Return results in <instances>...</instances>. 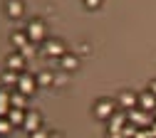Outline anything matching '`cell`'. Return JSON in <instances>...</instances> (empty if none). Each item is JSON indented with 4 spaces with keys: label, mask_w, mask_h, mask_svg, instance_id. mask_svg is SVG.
I'll list each match as a JSON object with an SVG mask.
<instances>
[{
    "label": "cell",
    "mask_w": 156,
    "mask_h": 138,
    "mask_svg": "<svg viewBox=\"0 0 156 138\" xmlns=\"http://www.w3.org/2000/svg\"><path fill=\"white\" fill-rule=\"evenodd\" d=\"M10 113V91L0 89V116H8Z\"/></svg>",
    "instance_id": "e0dca14e"
},
{
    "label": "cell",
    "mask_w": 156,
    "mask_h": 138,
    "mask_svg": "<svg viewBox=\"0 0 156 138\" xmlns=\"http://www.w3.org/2000/svg\"><path fill=\"white\" fill-rule=\"evenodd\" d=\"M136 138H151V131H144V128H139V133H136Z\"/></svg>",
    "instance_id": "d4e9b609"
},
{
    "label": "cell",
    "mask_w": 156,
    "mask_h": 138,
    "mask_svg": "<svg viewBox=\"0 0 156 138\" xmlns=\"http://www.w3.org/2000/svg\"><path fill=\"white\" fill-rule=\"evenodd\" d=\"M55 84V74L52 72H40L37 74V86H50Z\"/></svg>",
    "instance_id": "ac0fdd59"
},
{
    "label": "cell",
    "mask_w": 156,
    "mask_h": 138,
    "mask_svg": "<svg viewBox=\"0 0 156 138\" xmlns=\"http://www.w3.org/2000/svg\"><path fill=\"white\" fill-rule=\"evenodd\" d=\"M114 113H116V101H112V99H99L94 104V116L102 121H109Z\"/></svg>",
    "instance_id": "6da1fadb"
},
{
    "label": "cell",
    "mask_w": 156,
    "mask_h": 138,
    "mask_svg": "<svg viewBox=\"0 0 156 138\" xmlns=\"http://www.w3.org/2000/svg\"><path fill=\"white\" fill-rule=\"evenodd\" d=\"M84 5H87L89 10H97V8L102 5V0H84Z\"/></svg>",
    "instance_id": "cb8c5ba5"
},
{
    "label": "cell",
    "mask_w": 156,
    "mask_h": 138,
    "mask_svg": "<svg viewBox=\"0 0 156 138\" xmlns=\"http://www.w3.org/2000/svg\"><path fill=\"white\" fill-rule=\"evenodd\" d=\"M25 113H27L25 109H10V113H8V121L12 123V128L25 123Z\"/></svg>",
    "instance_id": "7c38bea8"
},
{
    "label": "cell",
    "mask_w": 156,
    "mask_h": 138,
    "mask_svg": "<svg viewBox=\"0 0 156 138\" xmlns=\"http://www.w3.org/2000/svg\"><path fill=\"white\" fill-rule=\"evenodd\" d=\"M12 131V123L8 121V116H0V136H5Z\"/></svg>",
    "instance_id": "ffe728a7"
},
{
    "label": "cell",
    "mask_w": 156,
    "mask_h": 138,
    "mask_svg": "<svg viewBox=\"0 0 156 138\" xmlns=\"http://www.w3.org/2000/svg\"><path fill=\"white\" fill-rule=\"evenodd\" d=\"M35 89H37V76H32V74L23 72V74H20V82H17V91L25 94V96H32V94H35Z\"/></svg>",
    "instance_id": "277c9868"
},
{
    "label": "cell",
    "mask_w": 156,
    "mask_h": 138,
    "mask_svg": "<svg viewBox=\"0 0 156 138\" xmlns=\"http://www.w3.org/2000/svg\"><path fill=\"white\" fill-rule=\"evenodd\" d=\"M60 64H62V72L72 74V72H77V67H80V57L72 54V52H67V54L60 59Z\"/></svg>",
    "instance_id": "30bf717a"
},
{
    "label": "cell",
    "mask_w": 156,
    "mask_h": 138,
    "mask_svg": "<svg viewBox=\"0 0 156 138\" xmlns=\"http://www.w3.org/2000/svg\"><path fill=\"white\" fill-rule=\"evenodd\" d=\"M154 118H156V111H154Z\"/></svg>",
    "instance_id": "f1b7e54d"
},
{
    "label": "cell",
    "mask_w": 156,
    "mask_h": 138,
    "mask_svg": "<svg viewBox=\"0 0 156 138\" xmlns=\"http://www.w3.org/2000/svg\"><path fill=\"white\" fill-rule=\"evenodd\" d=\"M30 136H32V138H47V136H50V131H45V128H37V131H32Z\"/></svg>",
    "instance_id": "7402d4cb"
},
{
    "label": "cell",
    "mask_w": 156,
    "mask_h": 138,
    "mask_svg": "<svg viewBox=\"0 0 156 138\" xmlns=\"http://www.w3.org/2000/svg\"><path fill=\"white\" fill-rule=\"evenodd\" d=\"M25 101H27V96L20 94V91H10V109H25Z\"/></svg>",
    "instance_id": "5bb4252c"
},
{
    "label": "cell",
    "mask_w": 156,
    "mask_h": 138,
    "mask_svg": "<svg viewBox=\"0 0 156 138\" xmlns=\"http://www.w3.org/2000/svg\"><path fill=\"white\" fill-rule=\"evenodd\" d=\"M8 15L10 17H20L23 15V10H25V5H23V0H8Z\"/></svg>",
    "instance_id": "9a60e30c"
},
{
    "label": "cell",
    "mask_w": 156,
    "mask_h": 138,
    "mask_svg": "<svg viewBox=\"0 0 156 138\" xmlns=\"http://www.w3.org/2000/svg\"><path fill=\"white\" fill-rule=\"evenodd\" d=\"M55 84H57V86L67 84V72H65V74H55Z\"/></svg>",
    "instance_id": "603a6c76"
},
{
    "label": "cell",
    "mask_w": 156,
    "mask_h": 138,
    "mask_svg": "<svg viewBox=\"0 0 156 138\" xmlns=\"http://www.w3.org/2000/svg\"><path fill=\"white\" fill-rule=\"evenodd\" d=\"M116 106H119L122 111L139 109V96H136L134 91H122V94H119V101H116Z\"/></svg>",
    "instance_id": "8992f818"
},
{
    "label": "cell",
    "mask_w": 156,
    "mask_h": 138,
    "mask_svg": "<svg viewBox=\"0 0 156 138\" xmlns=\"http://www.w3.org/2000/svg\"><path fill=\"white\" fill-rule=\"evenodd\" d=\"M42 54L62 59V57L67 54V49H65V45L60 42V39H45V45H42Z\"/></svg>",
    "instance_id": "5b68a950"
},
{
    "label": "cell",
    "mask_w": 156,
    "mask_h": 138,
    "mask_svg": "<svg viewBox=\"0 0 156 138\" xmlns=\"http://www.w3.org/2000/svg\"><path fill=\"white\" fill-rule=\"evenodd\" d=\"M136 133H139V126H134V123H126L122 128V136L124 138H136Z\"/></svg>",
    "instance_id": "d6986e66"
},
{
    "label": "cell",
    "mask_w": 156,
    "mask_h": 138,
    "mask_svg": "<svg viewBox=\"0 0 156 138\" xmlns=\"http://www.w3.org/2000/svg\"><path fill=\"white\" fill-rule=\"evenodd\" d=\"M35 52H37V45H35V42H27V45H25V47L20 49V54H23L25 59H27V57H32Z\"/></svg>",
    "instance_id": "44dd1931"
},
{
    "label": "cell",
    "mask_w": 156,
    "mask_h": 138,
    "mask_svg": "<svg viewBox=\"0 0 156 138\" xmlns=\"http://www.w3.org/2000/svg\"><path fill=\"white\" fill-rule=\"evenodd\" d=\"M17 82H20V72H3V84L5 86H12V89H17Z\"/></svg>",
    "instance_id": "2e32d148"
},
{
    "label": "cell",
    "mask_w": 156,
    "mask_h": 138,
    "mask_svg": "<svg viewBox=\"0 0 156 138\" xmlns=\"http://www.w3.org/2000/svg\"><path fill=\"white\" fill-rule=\"evenodd\" d=\"M126 123H129V116H126V111H116V113L109 118V131H122Z\"/></svg>",
    "instance_id": "8fae6325"
},
{
    "label": "cell",
    "mask_w": 156,
    "mask_h": 138,
    "mask_svg": "<svg viewBox=\"0 0 156 138\" xmlns=\"http://www.w3.org/2000/svg\"><path fill=\"white\" fill-rule=\"evenodd\" d=\"M139 109H141V111H149V113L156 111V96H154L151 91L139 94Z\"/></svg>",
    "instance_id": "9c48e42d"
},
{
    "label": "cell",
    "mask_w": 156,
    "mask_h": 138,
    "mask_svg": "<svg viewBox=\"0 0 156 138\" xmlns=\"http://www.w3.org/2000/svg\"><path fill=\"white\" fill-rule=\"evenodd\" d=\"M5 64H8L10 72H20V74H23V72H25V57H23L20 52H12V54L8 57Z\"/></svg>",
    "instance_id": "ba28073f"
},
{
    "label": "cell",
    "mask_w": 156,
    "mask_h": 138,
    "mask_svg": "<svg viewBox=\"0 0 156 138\" xmlns=\"http://www.w3.org/2000/svg\"><path fill=\"white\" fill-rule=\"evenodd\" d=\"M149 91H151V94H154V96H156V79H154V82H151V84H149Z\"/></svg>",
    "instance_id": "4316f807"
},
{
    "label": "cell",
    "mask_w": 156,
    "mask_h": 138,
    "mask_svg": "<svg viewBox=\"0 0 156 138\" xmlns=\"http://www.w3.org/2000/svg\"><path fill=\"white\" fill-rule=\"evenodd\" d=\"M47 138H62V136H60V133H57V131H52V133H50Z\"/></svg>",
    "instance_id": "83f0119b"
},
{
    "label": "cell",
    "mask_w": 156,
    "mask_h": 138,
    "mask_svg": "<svg viewBox=\"0 0 156 138\" xmlns=\"http://www.w3.org/2000/svg\"><path fill=\"white\" fill-rule=\"evenodd\" d=\"M27 37H30V42H45V37H47V32H45V22L42 20H32V22L27 25Z\"/></svg>",
    "instance_id": "3957f363"
},
{
    "label": "cell",
    "mask_w": 156,
    "mask_h": 138,
    "mask_svg": "<svg viewBox=\"0 0 156 138\" xmlns=\"http://www.w3.org/2000/svg\"><path fill=\"white\" fill-rule=\"evenodd\" d=\"M126 116H129V123L139 126V128H144V126H151V121H154V113H149V111H141V109H131V111H126Z\"/></svg>",
    "instance_id": "7a4b0ae2"
},
{
    "label": "cell",
    "mask_w": 156,
    "mask_h": 138,
    "mask_svg": "<svg viewBox=\"0 0 156 138\" xmlns=\"http://www.w3.org/2000/svg\"><path fill=\"white\" fill-rule=\"evenodd\" d=\"M107 138H124V136H122V131H109Z\"/></svg>",
    "instance_id": "484cf974"
},
{
    "label": "cell",
    "mask_w": 156,
    "mask_h": 138,
    "mask_svg": "<svg viewBox=\"0 0 156 138\" xmlns=\"http://www.w3.org/2000/svg\"><path fill=\"white\" fill-rule=\"evenodd\" d=\"M23 128L25 131H37V128H42V116L37 113V111H27L25 113V123H23Z\"/></svg>",
    "instance_id": "52a82bcc"
},
{
    "label": "cell",
    "mask_w": 156,
    "mask_h": 138,
    "mask_svg": "<svg viewBox=\"0 0 156 138\" xmlns=\"http://www.w3.org/2000/svg\"><path fill=\"white\" fill-rule=\"evenodd\" d=\"M10 42H12V47L20 52L27 42H30V37H27V32H12V37H10Z\"/></svg>",
    "instance_id": "4fadbf2b"
}]
</instances>
